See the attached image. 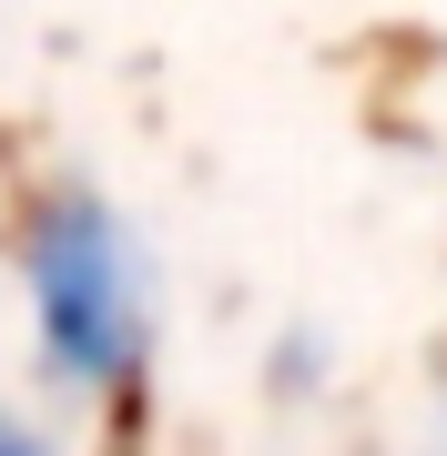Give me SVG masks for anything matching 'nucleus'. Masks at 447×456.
I'll return each instance as SVG.
<instances>
[{"label":"nucleus","mask_w":447,"mask_h":456,"mask_svg":"<svg viewBox=\"0 0 447 456\" xmlns=\"http://www.w3.org/2000/svg\"><path fill=\"white\" fill-rule=\"evenodd\" d=\"M0 456H31V436H11V426H0Z\"/></svg>","instance_id":"f03ea898"},{"label":"nucleus","mask_w":447,"mask_h":456,"mask_svg":"<svg viewBox=\"0 0 447 456\" xmlns=\"http://www.w3.org/2000/svg\"><path fill=\"white\" fill-rule=\"evenodd\" d=\"M31 284H41V325L62 345V365H82V375L133 365L143 325H133V284H122V254L102 233V213H82V203L51 213L41 244H31Z\"/></svg>","instance_id":"f257e3e1"}]
</instances>
